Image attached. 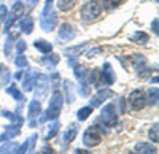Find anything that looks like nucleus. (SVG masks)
<instances>
[{
  "label": "nucleus",
  "instance_id": "nucleus-44",
  "mask_svg": "<svg viewBox=\"0 0 159 154\" xmlns=\"http://www.w3.org/2000/svg\"><path fill=\"white\" fill-rule=\"evenodd\" d=\"M75 152H76V154H91L89 151H84V149H76Z\"/></svg>",
  "mask_w": 159,
  "mask_h": 154
},
{
  "label": "nucleus",
  "instance_id": "nucleus-22",
  "mask_svg": "<svg viewBox=\"0 0 159 154\" xmlns=\"http://www.w3.org/2000/svg\"><path fill=\"white\" fill-rule=\"evenodd\" d=\"M32 30H34V18L32 16L22 18L21 19V32L29 35V33H32Z\"/></svg>",
  "mask_w": 159,
  "mask_h": 154
},
{
  "label": "nucleus",
  "instance_id": "nucleus-39",
  "mask_svg": "<svg viewBox=\"0 0 159 154\" xmlns=\"http://www.w3.org/2000/svg\"><path fill=\"white\" fill-rule=\"evenodd\" d=\"M100 51H102V48H94V49H92V51H91V53H89V51H88V53H86V56H88V57L91 59V57H94L96 54H99V53H100Z\"/></svg>",
  "mask_w": 159,
  "mask_h": 154
},
{
  "label": "nucleus",
  "instance_id": "nucleus-47",
  "mask_svg": "<svg viewBox=\"0 0 159 154\" xmlns=\"http://www.w3.org/2000/svg\"><path fill=\"white\" fill-rule=\"evenodd\" d=\"M37 154H38V152H37Z\"/></svg>",
  "mask_w": 159,
  "mask_h": 154
},
{
  "label": "nucleus",
  "instance_id": "nucleus-33",
  "mask_svg": "<svg viewBox=\"0 0 159 154\" xmlns=\"http://www.w3.org/2000/svg\"><path fill=\"white\" fill-rule=\"evenodd\" d=\"M2 116H5V118L11 119V121L15 122L16 125H21V124L24 122V118H22V116H19L18 113H10V111H3V113H2Z\"/></svg>",
  "mask_w": 159,
  "mask_h": 154
},
{
  "label": "nucleus",
  "instance_id": "nucleus-12",
  "mask_svg": "<svg viewBox=\"0 0 159 154\" xmlns=\"http://www.w3.org/2000/svg\"><path fill=\"white\" fill-rule=\"evenodd\" d=\"M115 80H116V78H115V72H113L111 64L105 62V64H103V68L100 70V81H102V84L110 86V84L115 83Z\"/></svg>",
  "mask_w": 159,
  "mask_h": 154
},
{
  "label": "nucleus",
  "instance_id": "nucleus-5",
  "mask_svg": "<svg viewBox=\"0 0 159 154\" xmlns=\"http://www.w3.org/2000/svg\"><path fill=\"white\" fill-rule=\"evenodd\" d=\"M34 73V83H35V99L37 100H43L48 95V76L40 73V72H32Z\"/></svg>",
  "mask_w": 159,
  "mask_h": 154
},
{
  "label": "nucleus",
  "instance_id": "nucleus-17",
  "mask_svg": "<svg viewBox=\"0 0 159 154\" xmlns=\"http://www.w3.org/2000/svg\"><path fill=\"white\" fill-rule=\"evenodd\" d=\"M19 134H21L19 125H16V124H13V125H5V132L0 135V142H8L10 138L18 137Z\"/></svg>",
  "mask_w": 159,
  "mask_h": 154
},
{
  "label": "nucleus",
  "instance_id": "nucleus-35",
  "mask_svg": "<svg viewBox=\"0 0 159 154\" xmlns=\"http://www.w3.org/2000/svg\"><path fill=\"white\" fill-rule=\"evenodd\" d=\"M15 65L19 67V68L25 67V65H27V57H25L24 54H18V56L15 57Z\"/></svg>",
  "mask_w": 159,
  "mask_h": 154
},
{
  "label": "nucleus",
  "instance_id": "nucleus-9",
  "mask_svg": "<svg viewBox=\"0 0 159 154\" xmlns=\"http://www.w3.org/2000/svg\"><path fill=\"white\" fill-rule=\"evenodd\" d=\"M22 15H24V2L18 0V2H15V5H13V8H11V13H10V16H8L7 22H5V32H7V33L10 32L11 25L15 24V22H16L19 18H22Z\"/></svg>",
  "mask_w": 159,
  "mask_h": 154
},
{
  "label": "nucleus",
  "instance_id": "nucleus-29",
  "mask_svg": "<svg viewBox=\"0 0 159 154\" xmlns=\"http://www.w3.org/2000/svg\"><path fill=\"white\" fill-rule=\"evenodd\" d=\"M7 92H8L13 99H16L18 102H22V100H24V94L19 91V89H18L15 84H10V86H8V89H7Z\"/></svg>",
  "mask_w": 159,
  "mask_h": 154
},
{
  "label": "nucleus",
  "instance_id": "nucleus-30",
  "mask_svg": "<svg viewBox=\"0 0 159 154\" xmlns=\"http://www.w3.org/2000/svg\"><path fill=\"white\" fill-rule=\"evenodd\" d=\"M157 94H159L157 87H151L150 89L148 91V99H147V105H150V107H156L157 105Z\"/></svg>",
  "mask_w": 159,
  "mask_h": 154
},
{
  "label": "nucleus",
  "instance_id": "nucleus-41",
  "mask_svg": "<svg viewBox=\"0 0 159 154\" xmlns=\"http://www.w3.org/2000/svg\"><path fill=\"white\" fill-rule=\"evenodd\" d=\"M38 154H54V151H52V148H49V146H43Z\"/></svg>",
  "mask_w": 159,
  "mask_h": 154
},
{
  "label": "nucleus",
  "instance_id": "nucleus-46",
  "mask_svg": "<svg viewBox=\"0 0 159 154\" xmlns=\"http://www.w3.org/2000/svg\"><path fill=\"white\" fill-rule=\"evenodd\" d=\"M0 70H2V65H0Z\"/></svg>",
  "mask_w": 159,
  "mask_h": 154
},
{
  "label": "nucleus",
  "instance_id": "nucleus-7",
  "mask_svg": "<svg viewBox=\"0 0 159 154\" xmlns=\"http://www.w3.org/2000/svg\"><path fill=\"white\" fill-rule=\"evenodd\" d=\"M127 105L130 107V110L134 111H140L147 105V94H145L142 89H134L129 97H127Z\"/></svg>",
  "mask_w": 159,
  "mask_h": 154
},
{
  "label": "nucleus",
  "instance_id": "nucleus-1",
  "mask_svg": "<svg viewBox=\"0 0 159 154\" xmlns=\"http://www.w3.org/2000/svg\"><path fill=\"white\" fill-rule=\"evenodd\" d=\"M57 25V13L54 11V0H46L40 13V27L43 32H52Z\"/></svg>",
  "mask_w": 159,
  "mask_h": 154
},
{
  "label": "nucleus",
  "instance_id": "nucleus-27",
  "mask_svg": "<svg viewBox=\"0 0 159 154\" xmlns=\"http://www.w3.org/2000/svg\"><path fill=\"white\" fill-rule=\"evenodd\" d=\"M59 127H61V124H59V121H57V119H54V122L49 124V127H48V132H46V135H45V140H46V142H48V140H51V138H54V137H56V134L59 132Z\"/></svg>",
  "mask_w": 159,
  "mask_h": 154
},
{
  "label": "nucleus",
  "instance_id": "nucleus-21",
  "mask_svg": "<svg viewBox=\"0 0 159 154\" xmlns=\"http://www.w3.org/2000/svg\"><path fill=\"white\" fill-rule=\"evenodd\" d=\"M129 40H130L132 43H137V45H147L148 40H150V37H148V33L139 30V32H135V33H132V35L129 37Z\"/></svg>",
  "mask_w": 159,
  "mask_h": 154
},
{
  "label": "nucleus",
  "instance_id": "nucleus-8",
  "mask_svg": "<svg viewBox=\"0 0 159 154\" xmlns=\"http://www.w3.org/2000/svg\"><path fill=\"white\" fill-rule=\"evenodd\" d=\"M100 142H102V130H100V127L91 125V127H88V129L84 130V134H83V143H84V146L92 148V146H97Z\"/></svg>",
  "mask_w": 159,
  "mask_h": 154
},
{
  "label": "nucleus",
  "instance_id": "nucleus-20",
  "mask_svg": "<svg viewBox=\"0 0 159 154\" xmlns=\"http://www.w3.org/2000/svg\"><path fill=\"white\" fill-rule=\"evenodd\" d=\"M59 56L54 54V53H49V54H45L43 57H40V64H43V65H48V67H56L59 64Z\"/></svg>",
  "mask_w": 159,
  "mask_h": 154
},
{
  "label": "nucleus",
  "instance_id": "nucleus-32",
  "mask_svg": "<svg viewBox=\"0 0 159 154\" xmlns=\"http://www.w3.org/2000/svg\"><path fill=\"white\" fill-rule=\"evenodd\" d=\"M76 0H57V8L61 11H69L75 7Z\"/></svg>",
  "mask_w": 159,
  "mask_h": 154
},
{
  "label": "nucleus",
  "instance_id": "nucleus-25",
  "mask_svg": "<svg viewBox=\"0 0 159 154\" xmlns=\"http://www.w3.org/2000/svg\"><path fill=\"white\" fill-rule=\"evenodd\" d=\"M19 152V145L16 142H8L0 148V154H18Z\"/></svg>",
  "mask_w": 159,
  "mask_h": 154
},
{
  "label": "nucleus",
  "instance_id": "nucleus-3",
  "mask_svg": "<svg viewBox=\"0 0 159 154\" xmlns=\"http://www.w3.org/2000/svg\"><path fill=\"white\" fill-rule=\"evenodd\" d=\"M73 72H75V76H76V81H78V94L81 97H88L91 89H89V83H88V68L84 65H80V64H76V65L73 67Z\"/></svg>",
  "mask_w": 159,
  "mask_h": 154
},
{
  "label": "nucleus",
  "instance_id": "nucleus-37",
  "mask_svg": "<svg viewBox=\"0 0 159 154\" xmlns=\"http://www.w3.org/2000/svg\"><path fill=\"white\" fill-rule=\"evenodd\" d=\"M10 78H11V76H10V72L5 68V70H3V73H2V78H0V87L5 86V84L10 81Z\"/></svg>",
  "mask_w": 159,
  "mask_h": 154
},
{
  "label": "nucleus",
  "instance_id": "nucleus-31",
  "mask_svg": "<svg viewBox=\"0 0 159 154\" xmlns=\"http://www.w3.org/2000/svg\"><path fill=\"white\" fill-rule=\"evenodd\" d=\"M91 114H92V107H83L76 111V118L78 121H86Z\"/></svg>",
  "mask_w": 159,
  "mask_h": 154
},
{
  "label": "nucleus",
  "instance_id": "nucleus-19",
  "mask_svg": "<svg viewBox=\"0 0 159 154\" xmlns=\"http://www.w3.org/2000/svg\"><path fill=\"white\" fill-rule=\"evenodd\" d=\"M75 92H76V89L73 86L72 81H64V99L67 100V103H72L73 99H75Z\"/></svg>",
  "mask_w": 159,
  "mask_h": 154
},
{
  "label": "nucleus",
  "instance_id": "nucleus-18",
  "mask_svg": "<svg viewBox=\"0 0 159 154\" xmlns=\"http://www.w3.org/2000/svg\"><path fill=\"white\" fill-rule=\"evenodd\" d=\"M134 152H137V154H156L157 149H156V146L151 145V143L142 142V143H137V145H135Z\"/></svg>",
  "mask_w": 159,
  "mask_h": 154
},
{
  "label": "nucleus",
  "instance_id": "nucleus-15",
  "mask_svg": "<svg viewBox=\"0 0 159 154\" xmlns=\"http://www.w3.org/2000/svg\"><path fill=\"white\" fill-rule=\"evenodd\" d=\"M88 46V43L84 42V43H81V45H78V46H73V48H69V49H65V56L69 57V62H70V65L72 67H75L76 65V57L81 54V49H84Z\"/></svg>",
  "mask_w": 159,
  "mask_h": 154
},
{
  "label": "nucleus",
  "instance_id": "nucleus-36",
  "mask_svg": "<svg viewBox=\"0 0 159 154\" xmlns=\"http://www.w3.org/2000/svg\"><path fill=\"white\" fill-rule=\"evenodd\" d=\"M18 35L16 33H13V35H8V38H7V43H5V56L8 57L10 56V51H11V43H13V40H15Z\"/></svg>",
  "mask_w": 159,
  "mask_h": 154
},
{
  "label": "nucleus",
  "instance_id": "nucleus-34",
  "mask_svg": "<svg viewBox=\"0 0 159 154\" xmlns=\"http://www.w3.org/2000/svg\"><path fill=\"white\" fill-rule=\"evenodd\" d=\"M148 137H150V140L153 143H157L159 142V132H157V122L150 129V132H148Z\"/></svg>",
  "mask_w": 159,
  "mask_h": 154
},
{
  "label": "nucleus",
  "instance_id": "nucleus-14",
  "mask_svg": "<svg viewBox=\"0 0 159 154\" xmlns=\"http://www.w3.org/2000/svg\"><path fill=\"white\" fill-rule=\"evenodd\" d=\"M111 95H113V92L110 91V89H107V87H105V89H99V92L91 99V107L92 108H94V107H100L103 102L107 99H110Z\"/></svg>",
  "mask_w": 159,
  "mask_h": 154
},
{
  "label": "nucleus",
  "instance_id": "nucleus-10",
  "mask_svg": "<svg viewBox=\"0 0 159 154\" xmlns=\"http://www.w3.org/2000/svg\"><path fill=\"white\" fill-rule=\"evenodd\" d=\"M42 114V102L40 100H32L29 103V114H27V119H29V125L35 127L37 125V119L38 116Z\"/></svg>",
  "mask_w": 159,
  "mask_h": 154
},
{
  "label": "nucleus",
  "instance_id": "nucleus-4",
  "mask_svg": "<svg viewBox=\"0 0 159 154\" xmlns=\"http://www.w3.org/2000/svg\"><path fill=\"white\" fill-rule=\"evenodd\" d=\"M81 19L83 21H94L102 15V3L100 0H89L81 7Z\"/></svg>",
  "mask_w": 159,
  "mask_h": 154
},
{
  "label": "nucleus",
  "instance_id": "nucleus-11",
  "mask_svg": "<svg viewBox=\"0 0 159 154\" xmlns=\"http://www.w3.org/2000/svg\"><path fill=\"white\" fill-rule=\"evenodd\" d=\"M75 35H76V29L73 27L72 24H69V22L62 24L61 27H59V40H61L62 43L70 42L72 38H75Z\"/></svg>",
  "mask_w": 159,
  "mask_h": 154
},
{
  "label": "nucleus",
  "instance_id": "nucleus-23",
  "mask_svg": "<svg viewBox=\"0 0 159 154\" xmlns=\"http://www.w3.org/2000/svg\"><path fill=\"white\" fill-rule=\"evenodd\" d=\"M22 76H24V80H22V89H24L25 92L32 91V89H34V73H32V70H27Z\"/></svg>",
  "mask_w": 159,
  "mask_h": 154
},
{
  "label": "nucleus",
  "instance_id": "nucleus-6",
  "mask_svg": "<svg viewBox=\"0 0 159 154\" xmlns=\"http://www.w3.org/2000/svg\"><path fill=\"white\" fill-rule=\"evenodd\" d=\"M99 121L102 122V125L105 127H115L116 122H118V114H116V107L115 103H108L105 105L100 111V116H99Z\"/></svg>",
  "mask_w": 159,
  "mask_h": 154
},
{
  "label": "nucleus",
  "instance_id": "nucleus-38",
  "mask_svg": "<svg viewBox=\"0 0 159 154\" xmlns=\"http://www.w3.org/2000/svg\"><path fill=\"white\" fill-rule=\"evenodd\" d=\"M25 49H27V43H25L24 40H19V42L16 43V51H18V54H22Z\"/></svg>",
  "mask_w": 159,
  "mask_h": 154
},
{
  "label": "nucleus",
  "instance_id": "nucleus-24",
  "mask_svg": "<svg viewBox=\"0 0 159 154\" xmlns=\"http://www.w3.org/2000/svg\"><path fill=\"white\" fill-rule=\"evenodd\" d=\"M34 46H35L42 54H49V53H52V45H51L49 42H46V40H37V42L34 43Z\"/></svg>",
  "mask_w": 159,
  "mask_h": 154
},
{
  "label": "nucleus",
  "instance_id": "nucleus-45",
  "mask_svg": "<svg viewBox=\"0 0 159 154\" xmlns=\"http://www.w3.org/2000/svg\"><path fill=\"white\" fill-rule=\"evenodd\" d=\"M15 78H16V80H21V78H22V72H16V73H15Z\"/></svg>",
  "mask_w": 159,
  "mask_h": 154
},
{
  "label": "nucleus",
  "instance_id": "nucleus-43",
  "mask_svg": "<svg viewBox=\"0 0 159 154\" xmlns=\"http://www.w3.org/2000/svg\"><path fill=\"white\" fill-rule=\"evenodd\" d=\"M38 2H40V0H25V3H27V7H29V8H34Z\"/></svg>",
  "mask_w": 159,
  "mask_h": 154
},
{
  "label": "nucleus",
  "instance_id": "nucleus-2",
  "mask_svg": "<svg viewBox=\"0 0 159 154\" xmlns=\"http://www.w3.org/2000/svg\"><path fill=\"white\" fill-rule=\"evenodd\" d=\"M62 105H64V97L59 92V89H54V92L51 95V100H49L48 110L43 113V116L40 118V122H45V121H49V119H57L61 111H62Z\"/></svg>",
  "mask_w": 159,
  "mask_h": 154
},
{
  "label": "nucleus",
  "instance_id": "nucleus-40",
  "mask_svg": "<svg viewBox=\"0 0 159 154\" xmlns=\"http://www.w3.org/2000/svg\"><path fill=\"white\" fill-rule=\"evenodd\" d=\"M151 29H153L154 35L157 37V35H159V29H157V18H156V19H154L153 22H151Z\"/></svg>",
  "mask_w": 159,
  "mask_h": 154
},
{
  "label": "nucleus",
  "instance_id": "nucleus-28",
  "mask_svg": "<svg viewBox=\"0 0 159 154\" xmlns=\"http://www.w3.org/2000/svg\"><path fill=\"white\" fill-rule=\"evenodd\" d=\"M102 10H107V11H113L116 10L119 5L123 3V0H102Z\"/></svg>",
  "mask_w": 159,
  "mask_h": 154
},
{
  "label": "nucleus",
  "instance_id": "nucleus-26",
  "mask_svg": "<svg viewBox=\"0 0 159 154\" xmlns=\"http://www.w3.org/2000/svg\"><path fill=\"white\" fill-rule=\"evenodd\" d=\"M88 83L92 84V86H100L102 81H100V68H94L91 73H88Z\"/></svg>",
  "mask_w": 159,
  "mask_h": 154
},
{
  "label": "nucleus",
  "instance_id": "nucleus-16",
  "mask_svg": "<svg viewBox=\"0 0 159 154\" xmlns=\"http://www.w3.org/2000/svg\"><path fill=\"white\" fill-rule=\"evenodd\" d=\"M130 64H132V67H134V70L137 72V75L148 67L147 65V59H145V56H142V54H134L132 59H130Z\"/></svg>",
  "mask_w": 159,
  "mask_h": 154
},
{
  "label": "nucleus",
  "instance_id": "nucleus-13",
  "mask_svg": "<svg viewBox=\"0 0 159 154\" xmlns=\"http://www.w3.org/2000/svg\"><path fill=\"white\" fill-rule=\"evenodd\" d=\"M78 132H80V125L78 124H70L67 129L64 130V134H62V145L67 146L69 143H72L73 140L76 138Z\"/></svg>",
  "mask_w": 159,
  "mask_h": 154
},
{
  "label": "nucleus",
  "instance_id": "nucleus-42",
  "mask_svg": "<svg viewBox=\"0 0 159 154\" xmlns=\"http://www.w3.org/2000/svg\"><path fill=\"white\" fill-rule=\"evenodd\" d=\"M51 80H52V84H54V89H57V83H59V75H57V73H52V75H51Z\"/></svg>",
  "mask_w": 159,
  "mask_h": 154
}]
</instances>
